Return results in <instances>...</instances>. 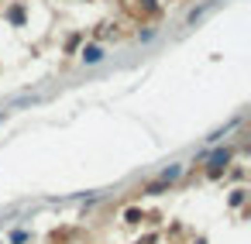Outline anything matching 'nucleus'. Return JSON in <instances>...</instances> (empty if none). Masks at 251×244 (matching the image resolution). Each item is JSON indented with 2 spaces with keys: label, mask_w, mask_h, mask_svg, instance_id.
<instances>
[{
  "label": "nucleus",
  "mask_w": 251,
  "mask_h": 244,
  "mask_svg": "<svg viewBox=\"0 0 251 244\" xmlns=\"http://www.w3.org/2000/svg\"><path fill=\"white\" fill-rule=\"evenodd\" d=\"M83 59H86V62H96V59H100V49H86Z\"/></svg>",
  "instance_id": "f257e3e1"
}]
</instances>
